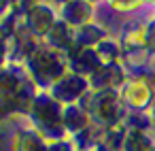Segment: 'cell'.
Listing matches in <instances>:
<instances>
[{"label":"cell","mask_w":155,"mask_h":151,"mask_svg":"<svg viewBox=\"0 0 155 151\" xmlns=\"http://www.w3.org/2000/svg\"><path fill=\"white\" fill-rule=\"evenodd\" d=\"M125 96H127V100L132 102V104H144L147 100H149V89L142 85L140 87V92H134V87H130L127 92H125Z\"/></svg>","instance_id":"obj_1"}]
</instances>
